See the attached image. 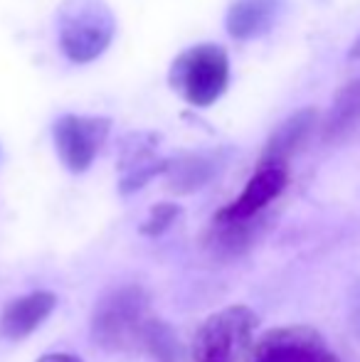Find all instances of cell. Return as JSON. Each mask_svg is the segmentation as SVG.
Returning <instances> with one entry per match:
<instances>
[{
	"label": "cell",
	"mask_w": 360,
	"mask_h": 362,
	"mask_svg": "<svg viewBox=\"0 0 360 362\" xmlns=\"http://www.w3.org/2000/svg\"><path fill=\"white\" fill-rule=\"evenodd\" d=\"M289 182V173L281 165H260L257 173L250 177V182L245 185V190L240 192L235 202H230L227 207H222L217 215L227 219H252L260 217L262 212L269 207V202L277 200L284 192Z\"/></svg>",
	"instance_id": "7"
},
{
	"label": "cell",
	"mask_w": 360,
	"mask_h": 362,
	"mask_svg": "<svg viewBox=\"0 0 360 362\" xmlns=\"http://www.w3.org/2000/svg\"><path fill=\"white\" fill-rule=\"evenodd\" d=\"M111 121L104 116L64 114L52 129L54 148L59 160L72 173H84L99 156L101 146L109 139Z\"/></svg>",
	"instance_id": "5"
},
{
	"label": "cell",
	"mask_w": 360,
	"mask_h": 362,
	"mask_svg": "<svg viewBox=\"0 0 360 362\" xmlns=\"http://www.w3.org/2000/svg\"><path fill=\"white\" fill-rule=\"evenodd\" d=\"M284 0H235L227 10V33L235 40H255L269 33L279 20Z\"/></svg>",
	"instance_id": "12"
},
{
	"label": "cell",
	"mask_w": 360,
	"mask_h": 362,
	"mask_svg": "<svg viewBox=\"0 0 360 362\" xmlns=\"http://www.w3.org/2000/svg\"><path fill=\"white\" fill-rule=\"evenodd\" d=\"M257 313L247 305H230L212 313L192 340L195 362H240L250 350L257 328Z\"/></svg>",
	"instance_id": "4"
},
{
	"label": "cell",
	"mask_w": 360,
	"mask_h": 362,
	"mask_svg": "<svg viewBox=\"0 0 360 362\" xmlns=\"http://www.w3.org/2000/svg\"><path fill=\"white\" fill-rule=\"evenodd\" d=\"M166 180L168 190L187 195V192L200 190L202 185L217 175V156L212 153H185L166 163Z\"/></svg>",
	"instance_id": "13"
},
{
	"label": "cell",
	"mask_w": 360,
	"mask_h": 362,
	"mask_svg": "<svg viewBox=\"0 0 360 362\" xmlns=\"http://www.w3.org/2000/svg\"><path fill=\"white\" fill-rule=\"evenodd\" d=\"M166 163L156 156L153 136H131L121 148V192H136L156 175H163Z\"/></svg>",
	"instance_id": "11"
},
{
	"label": "cell",
	"mask_w": 360,
	"mask_h": 362,
	"mask_svg": "<svg viewBox=\"0 0 360 362\" xmlns=\"http://www.w3.org/2000/svg\"><path fill=\"white\" fill-rule=\"evenodd\" d=\"M351 328L356 333V338L360 340V286L356 288V293L351 298Z\"/></svg>",
	"instance_id": "17"
},
{
	"label": "cell",
	"mask_w": 360,
	"mask_h": 362,
	"mask_svg": "<svg viewBox=\"0 0 360 362\" xmlns=\"http://www.w3.org/2000/svg\"><path fill=\"white\" fill-rule=\"evenodd\" d=\"M351 59H360V33H358V37H356V42H353V47H351V54H348Z\"/></svg>",
	"instance_id": "19"
},
{
	"label": "cell",
	"mask_w": 360,
	"mask_h": 362,
	"mask_svg": "<svg viewBox=\"0 0 360 362\" xmlns=\"http://www.w3.org/2000/svg\"><path fill=\"white\" fill-rule=\"evenodd\" d=\"M151 323L149 293L141 286H121L101 296L91 313V340L109 353L141 350Z\"/></svg>",
	"instance_id": "1"
},
{
	"label": "cell",
	"mask_w": 360,
	"mask_h": 362,
	"mask_svg": "<svg viewBox=\"0 0 360 362\" xmlns=\"http://www.w3.org/2000/svg\"><path fill=\"white\" fill-rule=\"evenodd\" d=\"M57 305V296L50 291H33L28 296L13 298L0 315V333L8 340H25L33 335Z\"/></svg>",
	"instance_id": "10"
},
{
	"label": "cell",
	"mask_w": 360,
	"mask_h": 362,
	"mask_svg": "<svg viewBox=\"0 0 360 362\" xmlns=\"http://www.w3.org/2000/svg\"><path fill=\"white\" fill-rule=\"evenodd\" d=\"M178 215H180L178 205H173V202H161V205H156L153 210L149 212L146 222L141 224V234H146V237H161L166 229L173 227Z\"/></svg>",
	"instance_id": "16"
},
{
	"label": "cell",
	"mask_w": 360,
	"mask_h": 362,
	"mask_svg": "<svg viewBox=\"0 0 360 362\" xmlns=\"http://www.w3.org/2000/svg\"><path fill=\"white\" fill-rule=\"evenodd\" d=\"M316 124H318V109H313V106L294 111V114L289 116L286 121H281L279 129L269 136L265 151H262L260 165L286 168V163L301 151L308 139H311Z\"/></svg>",
	"instance_id": "9"
},
{
	"label": "cell",
	"mask_w": 360,
	"mask_h": 362,
	"mask_svg": "<svg viewBox=\"0 0 360 362\" xmlns=\"http://www.w3.org/2000/svg\"><path fill=\"white\" fill-rule=\"evenodd\" d=\"M250 362H341L323 335L308 325H289L265 333L252 345Z\"/></svg>",
	"instance_id": "6"
},
{
	"label": "cell",
	"mask_w": 360,
	"mask_h": 362,
	"mask_svg": "<svg viewBox=\"0 0 360 362\" xmlns=\"http://www.w3.org/2000/svg\"><path fill=\"white\" fill-rule=\"evenodd\" d=\"M37 362H84V360L77 358V355H69V353H47Z\"/></svg>",
	"instance_id": "18"
},
{
	"label": "cell",
	"mask_w": 360,
	"mask_h": 362,
	"mask_svg": "<svg viewBox=\"0 0 360 362\" xmlns=\"http://www.w3.org/2000/svg\"><path fill=\"white\" fill-rule=\"evenodd\" d=\"M116 35V20L104 0H64L57 10V40L67 59L87 64L104 54Z\"/></svg>",
	"instance_id": "2"
},
{
	"label": "cell",
	"mask_w": 360,
	"mask_h": 362,
	"mask_svg": "<svg viewBox=\"0 0 360 362\" xmlns=\"http://www.w3.org/2000/svg\"><path fill=\"white\" fill-rule=\"evenodd\" d=\"M360 124V76L338 89L326 119H323V139L338 141L348 136Z\"/></svg>",
	"instance_id": "14"
},
{
	"label": "cell",
	"mask_w": 360,
	"mask_h": 362,
	"mask_svg": "<svg viewBox=\"0 0 360 362\" xmlns=\"http://www.w3.org/2000/svg\"><path fill=\"white\" fill-rule=\"evenodd\" d=\"M262 229H265V219L252 217V219H227L215 215L205 232V249L215 259H237L260 239Z\"/></svg>",
	"instance_id": "8"
},
{
	"label": "cell",
	"mask_w": 360,
	"mask_h": 362,
	"mask_svg": "<svg viewBox=\"0 0 360 362\" xmlns=\"http://www.w3.org/2000/svg\"><path fill=\"white\" fill-rule=\"evenodd\" d=\"M175 333L168 323L158 318H151L149 328L144 333V343H141V350H146L149 355H153L158 362H173V355H175Z\"/></svg>",
	"instance_id": "15"
},
{
	"label": "cell",
	"mask_w": 360,
	"mask_h": 362,
	"mask_svg": "<svg viewBox=\"0 0 360 362\" xmlns=\"http://www.w3.org/2000/svg\"><path fill=\"white\" fill-rule=\"evenodd\" d=\"M170 86L192 106H210L230 84V59L220 45H195L170 67Z\"/></svg>",
	"instance_id": "3"
}]
</instances>
